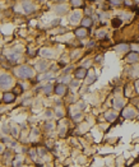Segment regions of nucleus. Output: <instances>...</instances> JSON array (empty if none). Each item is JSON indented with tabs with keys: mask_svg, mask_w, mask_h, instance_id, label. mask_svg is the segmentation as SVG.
<instances>
[{
	"mask_svg": "<svg viewBox=\"0 0 139 167\" xmlns=\"http://www.w3.org/2000/svg\"><path fill=\"white\" fill-rule=\"evenodd\" d=\"M72 4H73V5H74V6H79V5H82L83 3L79 0V1H72Z\"/></svg>",
	"mask_w": 139,
	"mask_h": 167,
	"instance_id": "393cba45",
	"label": "nucleus"
},
{
	"mask_svg": "<svg viewBox=\"0 0 139 167\" xmlns=\"http://www.w3.org/2000/svg\"><path fill=\"white\" fill-rule=\"evenodd\" d=\"M137 91L139 92V80H138V82H137Z\"/></svg>",
	"mask_w": 139,
	"mask_h": 167,
	"instance_id": "c756f323",
	"label": "nucleus"
},
{
	"mask_svg": "<svg viewBox=\"0 0 139 167\" xmlns=\"http://www.w3.org/2000/svg\"><path fill=\"white\" fill-rule=\"evenodd\" d=\"M82 26H83V28H84V27H86V28H87V27H91V26H92V19L88 18V17H86V18H84L83 21H82Z\"/></svg>",
	"mask_w": 139,
	"mask_h": 167,
	"instance_id": "4468645a",
	"label": "nucleus"
},
{
	"mask_svg": "<svg viewBox=\"0 0 139 167\" xmlns=\"http://www.w3.org/2000/svg\"><path fill=\"white\" fill-rule=\"evenodd\" d=\"M87 31L84 29V28H78L75 31V36H78V37H80V38H83V37H86L87 36Z\"/></svg>",
	"mask_w": 139,
	"mask_h": 167,
	"instance_id": "f8f14e48",
	"label": "nucleus"
},
{
	"mask_svg": "<svg viewBox=\"0 0 139 167\" xmlns=\"http://www.w3.org/2000/svg\"><path fill=\"white\" fill-rule=\"evenodd\" d=\"M69 19H70L72 23H74V24H75V23H78L79 19H80V13H79V11H74V13L70 15V18H69Z\"/></svg>",
	"mask_w": 139,
	"mask_h": 167,
	"instance_id": "6e6552de",
	"label": "nucleus"
},
{
	"mask_svg": "<svg viewBox=\"0 0 139 167\" xmlns=\"http://www.w3.org/2000/svg\"><path fill=\"white\" fill-rule=\"evenodd\" d=\"M79 106L80 108H86V103H79Z\"/></svg>",
	"mask_w": 139,
	"mask_h": 167,
	"instance_id": "cd10ccee",
	"label": "nucleus"
},
{
	"mask_svg": "<svg viewBox=\"0 0 139 167\" xmlns=\"http://www.w3.org/2000/svg\"><path fill=\"white\" fill-rule=\"evenodd\" d=\"M52 91V85L51 84H47V85H45V88H44V92L46 93V95H49L50 92Z\"/></svg>",
	"mask_w": 139,
	"mask_h": 167,
	"instance_id": "f3484780",
	"label": "nucleus"
},
{
	"mask_svg": "<svg viewBox=\"0 0 139 167\" xmlns=\"http://www.w3.org/2000/svg\"><path fill=\"white\" fill-rule=\"evenodd\" d=\"M78 80H73V82L70 83V87H72V89H73V91H74V89L77 88V87H78Z\"/></svg>",
	"mask_w": 139,
	"mask_h": 167,
	"instance_id": "4be33fe9",
	"label": "nucleus"
},
{
	"mask_svg": "<svg viewBox=\"0 0 139 167\" xmlns=\"http://www.w3.org/2000/svg\"><path fill=\"white\" fill-rule=\"evenodd\" d=\"M40 54L42 56H45V57H54V51H51V50H47V49H42Z\"/></svg>",
	"mask_w": 139,
	"mask_h": 167,
	"instance_id": "9d476101",
	"label": "nucleus"
},
{
	"mask_svg": "<svg viewBox=\"0 0 139 167\" xmlns=\"http://www.w3.org/2000/svg\"><path fill=\"white\" fill-rule=\"evenodd\" d=\"M124 105H125V101L123 98H120V97H118V98L114 100V107L118 108V110H120V108L124 107Z\"/></svg>",
	"mask_w": 139,
	"mask_h": 167,
	"instance_id": "423d86ee",
	"label": "nucleus"
},
{
	"mask_svg": "<svg viewBox=\"0 0 139 167\" xmlns=\"http://www.w3.org/2000/svg\"><path fill=\"white\" fill-rule=\"evenodd\" d=\"M11 77L10 75H8V74H1V88H9L10 87V84H11Z\"/></svg>",
	"mask_w": 139,
	"mask_h": 167,
	"instance_id": "f03ea898",
	"label": "nucleus"
},
{
	"mask_svg": "<svg viewBox=\"0 0 139 167\" xmlns=\"http://www.w3.org/2000/svg\"><path fill=\"white\" fill-rule=\"evenodd\" d=\"M45 128H46L47 130H51L52 128H54V124H52V123H47V124H45Z\"/></svg>",
	"mask_w": 139,
	"mask_h": 167,
	"instance_id": "5701e85b",
	"label": "nucleus"
},
{
	"mask_svg": "<svg viewBox=\"0 0 139 167\" xmlns=\"http://www.w3.org/2000/svg\"><path fill=\"white\" fill-rule=\"evenodd\" d=\"M56 114H57V116H59V118H61V116H63V112H61V110H57Z\"/></svg>",
	"mask_w": 139,
	"mask_h": 167,
	"instance_id": "a878e982",
	"label": "nucleus"
},
{
	"mask_svg": "<svg viewBox=\"0 0 139 167\" xmlns=\"http://www.w3.org/2000/svg\"><path fill=\"white\" fill-rule=\"evenodd\" d=\"M14 93H10V92H6V93H4L3 95V101L5 103H10V102H13L14 101Z\"/></svg>",
	"mask_w": 139,
	"mask_h": 167,
	"instance_id": "39448f33",
	"label": "nucleus"
},
{
	"mask_svg": "<svg viewBox=\"0 0 139 167\" xmlns=\"http://www.w3.org/2000/svg\"><path fill=\"white\" fill-rule=\"evenodd\" d=\"M65 92H67V87H65V85H64L63 83L57 84L56 87H55V93H56V95L63 96V95H65Z\"/></svg>",
	"mask_w": 139,
	"mask_h": 167,
	"instance_id": "0eeeda50",
	"label": "nucleus"
},
{
	"mask_svg": "<svg viewBox=\"0 0 139 167\" xmlns=\"http://www.w3.org/2000/svg\"><path fill=\"white\" fill-rule=\"evenodd\" d=\"M86 75H87V72H86V69H84V68H80V69H78V70L75 72V77H77L78 79L84 78Z\"/></svg>",
	"mask_w": 139,
	"mask_h": 167,
	"instance_id": "1a4fd4ad",
	"label": "nucleus"
},
{
	"mask_svg": "<svg viewBox=\"0 0 139 167\" xmlns=\"http://www.w3.org/2000/svg\"><path fill=\"white\" fill-rule=\"evenodd\" d=\"M123 116H124L125 119H134L137 116V112H135L134 108L128 107V108H125V110L123 111Z\"/></svg>",
	"mask_w": 139,
	"mask_h": 167,
	"instance_id": "7ed1b4c3",
	"label": "nucleus"
},
{
	"mask_svg": "<svg viewBox=\"0 0 139 167\" xmlns=\"http://www.w3.org/2000/svg\"><path fill=\"white\" fill-rule=\"evenodd\" d=\"M80 119H82V114H75V115H73V120H74V121H79Z\"/></svg>",
	"mask_w": 139,
	"mask_h": 167,
	"instance_id": "412c9836",
	"label": "nucleus"
},
{
	"mask_svg": "<svg viewBox=\"0 0 139 167\" xmlns=\"http://www.w3.org/2000/svg\"><path fill=\"white\" fill-rule=\"evenodd\" d=\"M17 74L21 77V78H32V77H34V70L32 68L23 65V67L17 69Z\"/></svg>",
	"mask_w": 139,
	"mask_h": 167,
	"instance_id": "f257e3e1",
	"label": "nucleus"
},
{
	"mask_svg": "<svg viewBox=\"0 0 139 167\" xmlns=\"http://www.w3.org/2000/svg\"><path fill=\"white\" fill-rule=\"evenodd\" d=\"M128 60L129 61H139V54L137 52H130L128 55Z\"/></svg>",
	"mask_w": 139,
	"mask_h": 167,
	"instance_id": "ddd939ff",
	"label": "nucleus"
},
{
	"mask_svg": "<svg viewBox=\"0 0 139 167\" xmlns=\"http://www.w3.org/2000/svg\"><path fill=\"white\" fill-rule=\"evenodd\" d=\"M46 116H52V114L50 111H47V112H46Z\"/></svg>",
	"mask_w": 139,
	"mask_h": 167,
	"instance_id": "c85d7f7f",
	"label": "nucleus"
},
{
	"mask_svg": "<svg viewBox=\"0 0 139 167\" xmlns=\"http://www.w3.org/2000/svg\"><path fill=\"white\" fill-rule=\"evenodd\" d=\"M19 55V54H17V52H13V54H10V55H9V59L10 60H13V61H17L18 60V56Z\"/></svg>",
	"mask_w": 139,
	"mask_h": 167,
	"instance_id": "a211bd4d",
	"label": "nucleus"
},
{
	"mask_svg": "<svg viewBox=\"0 0 139 167\" xmlns=\"http://www.w3.org/2000/svg\"><path fill=\"white\" fill-rule=\"evenodd\" d=\"M46 67H47V63H46V61H38V63L36 64V69L37 70H40V72L46 70Z\"/></svg>",
	"mask_w": 139,
	"mask_h": 167,
	"instance_id": "9b49d317",
	"label": "nucleus"
},
{
	"mask_svg": "<svg viewBox=\"0 0 139 167\" xmlns=\"http://www.w3.org/2000/svg\"><path fill=\"white\" fill-rule=\"evenodd\" d=\"M129 46L128 45H120V47H118V51H128Z\"/></svg>",
	"mask_w": 139,
	"mask_h": 167,
	"instance_id": "6ab92c4d",
	"label": "nucleus"
},
{
	"mask_svg": "<svg viewBox=\"0 0 139 167\" xmlns=\"http://www.w3.org/2000/svg\"><path fill=\"white\" fill-rule=\"evenodd\" d=\"M88 77H90V78H87V83H92L93 80H96V74H95L93 72H91Z\"/></svg>",
	"mask_w": 139,
	"mask_h": 167,
	"instance_id": "dca6fc26",
	"label": "nucleus"
},
{
	"mask_svg": "<svg viewBox=\"0 0 139 167\" xmlns=\"http://www.w3.org/2000/svg\"><path fill=\"white\" fill-rule=\"evenodd\" d=\"M111 4H115V5H119V4H121V1H118V0H116V1H110Z\"/></svg>",
	"mask_w": 139,
	"mask_h": 167,
	"instance_id": "bb28decb",
	"label": "nucleus"
},
{
	"mask_svg": "<svg viewBox=\"0 0 139 167\" xmlns=\"http://www.w3.org/2000/svg\"><path fill=\"white\" fill-rule=\"evenodd\" d=\"M22 6H23V9L26 10V13H31V11L34 10V5H33V3H31V1H23Z\"/></svg>",
	"mask_w": 139,
	"mask_h": 167,
	"instance_id": "20e7f679",
	"label": "nucleus"
},
{
	"mask_svg": "<svg viewBox=\"0 0 139 167\" xmlns=\"http://www.w3.org/2000/svg\"><path fill=\"white\" fill-rule=\"evenodd\" d=\"M98 37H105L106 36V31H98Z\"/></svg>",
	"mask_w": 139,
	"mask_h": 167,
	"instance_id": "b1692460",
	"label": "nucleus"
},
{
	"mask_svg": "<svg viewBox=\"0 0 139 167\" xmlns=\"http://www.w3.org/2000/svg\"><path fill=\"white\" fill-rule=\"evenodd\" d=\"M120 24H121V21H120L119 18H115L114 21H112V26H114V27H119Z\"/></svg>",
	"mask_w": 139,
	"mask_h": 167,
	"instance_id": "aec40b11",
	"label": "nucleus"
},
{
	"mask_svg": "<svg viewBox=\"0 0 139 167\" xmlns=\"http://www.w3.org/2000/svg\"><path fill=\"white\" fill-rule=\"evenodd\" d=\"M116 118H118V116H116L115 112H107V114H106V120H107V121H114Z\"/></svg>",
	"mask_w": 139,
	"mask_h": 167,
	"instance_id": "2eb2a0df",
	"label": "nucleus"
}]
</instances>
